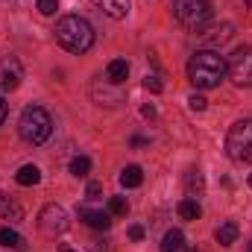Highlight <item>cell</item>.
I'll use <instances>...</instances> for the list:
<instances>
[{"label":"cell","instance_id":"83f0119b","mask_svg":"<svg viewBox=\"0 0 252 252\" xmlns=\"http://www.w3.org/2000/svg\"><path fill=\"white\" fill-rule=\"evenodd\" d=\"M141 115H144V118H156V109H153V106H144Z\"/></svg>","mask_w":252,"mask_h":252},{"label":"cell","instance_id":"484cf974","mask_svg":"<svg viewBox=\"0 0 252 252\" xmlns=\"http://www.w3.org/2000/svg\"><path fill=\"white\" fill-rule=\"evenodd\" d=\"M85 193H88V199H100V193H103V185H100V182H91Z\"/></svg>","mask_w":252,"mask_h":252},{"label":"cell","instance_id":"30bf717a","mask_svg":"<svg viewBox=\"0 0 252 252\" xmlns=\"http://www.w3.org/2000/svg\"><path fill=\"white\" fill-rule=\"evenodd\" d=\"M79 220L85 226H91V229H100V232H106L112 226V214L109 211H97V208H79Z\"/></svg>","mask_w":252,"mask_h":252},{"label":"cell","instance_id":"7c38bea8","mask_svg":"<svg viewBox=\"0 0 252 252\" xmlns=\"http://www.w3.org/2000/svg\"><path fill=\"white\" fill-rule=\"evenodd\" d=\"M214 238H217V244H220V247H232V244L238 241V223H232V220L220 223V226H217V232H214Z\"/></svg>","mask_w":252,"mask_h":252},{"label":"cell","instance_id":"836d02e7","mask_svg":"<svg viewBox=\"0 0 252 252\" xmlns=\"http://www.w3.org/2000/svg\"><path fill=\"white\" fill-rule=\"evenodd\" d=\"M250 252H252V241H250Z\"/></svg>","mask_w":252,"mask_h":252},{"label":"cell","instance_id":"4dcf8cb0","mask_svg":"<svg viewBox=\"0 0 252 252\" xmlns=\"http://www.w3.org/2000/svg\"><path fill=\"white\" fill-rule=\"evenodd\" d=\"M59 252H76V250H70V247H62V250H59Z\"/></svg>","mask_w":252,"mask_h":252},{"label":"cell","instance_id":"6da1fadb","mask_svg":"<svg viewBox=\"0 0 252 252\" xmlns=\"http://www.w3.org/2000/svg\"><path fill=\"white\" fill-rule=\"evenodd\" d=\"M226 76V59L214 50H196L188 62V79L193 88L199 91H208V88H217Z\"/></svg>","mask_w":252,"mask_h":252},{"label":"cell","instance_id":"ffe728a7","mask_svg":"<svg viewBox=\"0 0 252 252\" xmlns=\"http://www.w3.org/2000/svg\"><path fill=\"white\" fill-rule=\"evenodd\" d=\"M185 188H188L190 196H193V193H202L205 179H202V173H199V170H188V176H185Z\"/></svg>","mask_w":252,"mask_h":252},{"label":"cell","instance_id":"d6986e66","mask_svg":"<svg viewBox=\"0 0 252 252\" xmlns=\"http://www.w3.org/2000/svg\"><path fill=\"white\" fill-rule=\"evenodd\" d=\"M0 247H12V250H24V241L15 229H0Z\"/></svg>","mask_w":252,"mask_h":252},{"label":"cell","instance_id":"9c48e42d","mask_svg":"<svg viewBox=\"0 0 252 252\" xmlns=\"http://www.w3.org/2000/svg\"><path fill=\"white\" fill-rule=\"evenodd\" d=\"M232 35H235V24H217V27H211V30L199 32V44H202L205 50H214V47L226 44Z\"/></svg>","mask_w":252,"mask_h":252},{"label":"cell","instance_id":"cb8c5ba5","mask_svg":"<svg viewBox=\"0 0 252 252\" xmlns=\"http://www.w3.org/2000/svg\"><path fill=\"white\" fill-rule=\"evenodd\" d=\"M144 88H147V91H153V94H161V88H164V85H161V79H158V76H147V79H144Z\"/></svg>","mask_w":252,"mask_h":252},{"label":"cell","instance_id":"277c9868","mask_svg":"<svg viewBox=\"0 0 252 252\" xmlns=\"http://www.w3.org/2000/svg\"><path fill=\"white\" fill-rule=\"evenodd\" d=\"M173 15L185 30L199 32L211 18V0H173Z\"/></svg>","mask_w":252,"mask_h":252},{"label":"cell","instance_id":"ac0fdd59","mask_svg":"<svg viewBox=\"0 0 252 252\" xmlns=\"http://www.w3.org/2000/svg\"><path fill=\"white\" fill-rule=\"evenodd\" d=\"M141 182H144V173H141V167H138V164L124 167V173H121V185H124V188H138Z\"/></svg>","mask_w":252,"mask_h":252},{"label":"cell","instance_id":"44dd1931","mask_svg":"<svg viewBox=\"0 0 252 252\" xmlns=\"http://www.w3.org/2000/svg\"><path fill=\"white\" fill-rule=\"evenodd\" d=\"M126 211H129V202H126L124 196H112L109 199V214L112 217H126Z\"/></svg>","mask_w":252,"mask_h":252},{"label":"cell","instance_id":"8fae6325","mask_svg":"<svg viewBox=\"0 0 252 252\" xmlns=\"http://www.w3.org/2000/svg\"><path fill=\"white\" fill-rule=\"evenodd\" d=\"M100 12H106L109 18H115V21H121L129 15V0H91Z\"/></svg>","mask_w":252,"mask_h":252},{"label":"cell","instance_id":"e575fe53","mask_svg":"<svg viewBox=\"0 0 252 252\" xmlns=\"http://www.w3.org/2000/svg\"><path fill=\"white\" fill-rule=\"evenodd\" d=\"M190 252H196V250H190Z\"/></svg>","mask_w":252,"mask_h":252},{"label":"cell","instance_id":"9a60e30c","mask_svg":"<svg viewBox=\"0 0 252 252\" xmlns=\"http://www.w3.org/2000/svg\"><path fill=\"white\" fill-rule=\"evenodd\" d=\"M176 211H179V217H182V220H199V217H202V208H199V202H196L193 196H185V199L179 202V208H176Z\"/></svg>","mask_w":252,"mask_h":252},{"label":"cell","instance_id":"e0dca14e","mask_svg":"<svg viewBox=\"0 0 252 252\" xmlns=\"http://www.w3.org/2000/svg\"><path fill=\"white\" fill-rule=\"evenodd\" d=\"M161 250H164V252H179V250H185V235H182L179 229H170V232L164 235V241H161Z\"/></svg>","mask_w":252,"mask_h":252},{"label":"cell","instance_id":"1f68e13d","mask_svg":"<svg viewBox=\"0 0 252 252\" xmlns=\"http://www.w3.org/2000/svg\"><path fill=\"white\" fill-rule=\"evenodd\" d=\"M247 6H250V9H252V0H247Z\"/></svg>","mask_w":252,"mask_h":252},{"label":"cell","instance_id":"d6a6232c","mask_svg":"<svg viewBox=\"0 0 252 252\" xmlns=\"http://www.w3.org/2000/svg\"><path fill=\"white\" fill-rule=\"evenodd\" d=\"M250 188H252V173H250Z\"/></svg>","mask_w":252,"mask_h":252},{"label":"cell","instance_id":"7402d4cb","mask_svg":"<svg viewBox=\"0 0 252 252\" xmlns=\"http://www.w3.org/2000/svg\"><path fill=\"white\" fill-rule=\"evenodd\" d=\"M91 170V158H85V156H76L73 161H70V173L73 176H85Z\"/></svg>","mask_w":252,"mask_h":252},{"label":"cell","instance_id":"f546056e","mask_svg":"<svg viewBox=\"0 0 252 252\" xmlns=\"http://www.w3.org/2000/svg\"><path fill=\"white\" fill-rule=\"evenodd\" d=\"M6 112H9V109H6V103H3V97H0V124L6 121Z\"/></svg>","mask_w":252,"mask_h":252},{"label":"cell","instance_id":"5bb4252c","mask_svg":"<svg viewBox=\"0 0 252 252\" xmlns=\"http://www.w3.org/2000/svg\"><path fill=\"white\" fill-rule=\"evenodd\" d=\"M106 76H109V82L121 85L126 76H129V62H126V59H115V62H109V67H106Z\"/></svg>","mask_w":252,"mask_h":252},{"label":"cell","instance_id":"ba28073f","mask_svg":"<svg viewBox=\"0 0 252 252\" xmlns=\"http://www.w3.org/2000/svg\"><path fill=\"white\" fill-rule=\"evenodd\" d=\"M21 79H24V67H21V62L15 56L0 62V91H6V94L15 91L21 85Z\"/></svg>","mask_w":252,"mask_h":252},{"label":"cell","instance_id":"3957f363","mask_svg":"<svg viewBox=\"0 0 252 252\" xmlns=\"http://www.w3.org/2000/svg\"><path fill=\"white\" fill-rule=\"evenodd\" d=\"M18 132H21V138H24L27 144H32V147L44 144V141L50 138V132H53V121H50L47 109H41V106H27L24 115H21Z\"/></svg>","mask_w":252,"mask_h":252},{"label":"cell","instance_id":"d4e9b609","mask_svg":"<svg viewBox=\"0 0 252 252\" xmlns=\"http://www.w3.org/2000/svg\"><path fill=\"white\" fill-rule=\"evenodd\" d=\"M59 9V0H38V12L41 15H53Z\"/></svg>","mask_w":252,"mask_h":252},{"label":"cell","instance_id":"f1b7e54d","mask_svg":"<svg viewBox=\"0 0 252 252\" xmlns=\"http://www.w3.org/2000/svg\"><path fill=\"white\" fill-rule=\"evenodd\" d=\"M144 144H147V138H141V135L132 138V147H144Z\"/></svg>","mask_w":252,"mask_h":252},{"label":"cell","instance_id":"4fadbf2b","mask_svg":"<svg viewBox=\"0 0 252 252\" xmlns=\"http://www.w3.org/2000/svg\"><path fill=\"white\" fill-rule=\"evenodd\" d=\"M15 182H18V185H24V188L38 185V182H41V170H38L35 164H24V167L15 173Z\"/></svg>","mask_w":252,"mask_h":252},{"label":"cell","instance_id":"5b68a950","mask_svg":"<svg viewBox=\"0 0 252 252\" xmlns=\"http://www.w3.org/2000/svg\"><path fill=\"white\" fill-rule=\"evenodd\" d=\"M226 150L235 161H252V121H238L229 129Z\"/></svg>","mask_w":252,"mask_h":252},{"label":"cell","instance_id":"8992f818","mask_svg":"<svg viewBox=\"0 0 252 252\" xmlns=\"http://www.w3.org/2000/svg\"><path fill=\"white\" fill-rule=\"evenodd\" d=\"M226 73H229V79H232L235 85L252 88V47L250 44H244V47H238V50L229 53V59H226Z\"/></svg>","mask_w":252,"mask_h":252},{"label":"cell","instance_id":"2e32d148","mask_svg":"<svg viewBox=\"0 0 252 252\" xmlns=\"http://www.w3.org/2000/svg\"><path fill=\"white\" fill-rule=\"evenodd\" d=\"M0 217H9V220H21V217H24L21 205H18L15 199H9L3 190H0Z\"/></svg>","mask_w":252,"mask_h":252},{"label":"cell","instance_id":"7a4b0ae2","mask_svg":"<svg viewBox=\"0 0 252 252\" xmlns=\"http://www.w3.org/2000/svg\"><path fill=\"white\" fill-rule=\"evenodd\" d=\"M56 41L62 44L67 53H85L94 44V30L85 18L79 15H64L56 24Z\"/></svg>","mask_w":252,"mask_h":252},{"label":"cell","instance_id":"4316f807","mask_svg":"<svg viewBox=\"0 0 252 252\" xmlns=\"http://www.w3.org/2000/svg\"><path fill=\"white\" fill-rule=\"evenodd\" d=\"M129 238L132 241H141L144 238V226H129Z\"/></svg>","mask_w":252,"mask_h":252},{"label":"cell","instance_id":"603a6c76","mask_svg":"<svg viewBox=\"0 0 252 252\" xmlns=\"http://www.w3.org/2000/svg\"><path fill=\"white\" fill-rule=\"evenodd\" d=\"M188 106H190V112H205L208 100H205L202 94H190V97H188Z\"/></svg>","mask_w":252,"mask_h":252},{"label":"cell","instance_id":"52a82bcc","mask_svg":"<svg viewBox=\"0 0 252 252\" xmlns=\"http://www.w3.org/2000/svg\"><path fill=\"white\" fill-rule=\"evenodd\" d=\"M38 229L44 232V235H50V238H56V235H62L64 229H67V214H64L62 205H44L41 208V214H38Z\"/></svg>","mask_w":252,"mask_h":252}]
</instances>
